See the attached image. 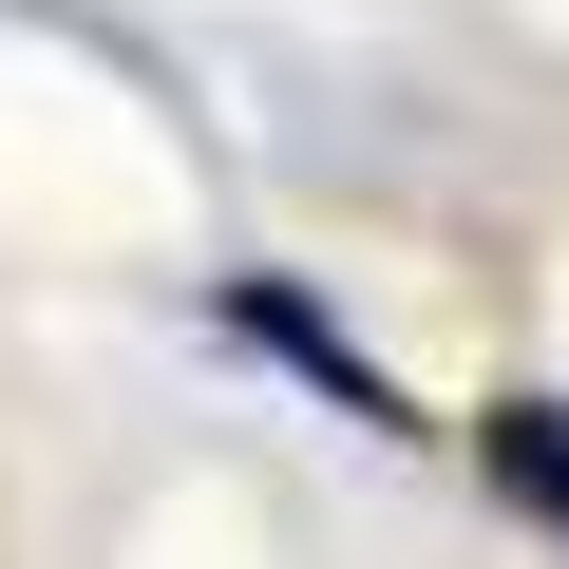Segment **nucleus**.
Segmentation results:
<instances>
[{
    "mask_svg": "<svg viewBox=\"0 0 569 569\" xmlns=\"http://www.w3.org/2000/svg\"><path fill=\"white\" fill-rule=\"evenodd\" d=\"M247 323H266V342H284V361H305V380H323V399H342V418H399V399H380V380H361V361H342V323H323V305H284V284H247Z\"/></svg>",
    "mask_w": 569,
    "mask_h": 569,
    "instance_id": "f03ea898",
    "label": "nucleus"
},
{
    "mask_svg": "<svg viewBox=\"0 0 569 569\" xmlns=\"http://www.w3.org/2000/svg\"><path fill=\"white\" fill-rule=\"evenodd\" d=\"M475 437H493V493H512V512H550V531H569V399H493V418H475Z\"/></svg>",
    "mask_w": 569,
    "mask_h": 569,
    "instance_id": "f257e3e1",
    "label": "nucleus"
}]
</instances>
